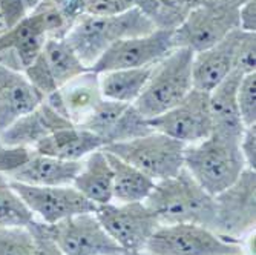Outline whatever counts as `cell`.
Returning <instances> with one entry per match:
<instances>
[{
  "instance_id": "obj_26",
  "label": "cell",
  "mask_w": 256,
  "mask_h": 255,
  "mask_svg": "<svg viewBox=\"0 0 256 255\" xmlns=\"http://www.w3.org/2000/svg\"><path fill=\"white\" fill-rule=\"evenodd\" d=\"M204 0H135V8L158 31L174 33Z\"/></svg>"
},
{
  "instance_id": "obj_17",
  "label": "cell",
  "mask_w": 256,
  "mask_h": 255,
  "mask_svg": "<svg viewBox=\"0 0 256 255\" xmlns=\"http://www.w3.org/2000/svg\"><path fill=\"white\" fill-rule=\"evenodd\" d=\"M43 99L22 71L0 66V132L34 111Z\"/></svg>"
},
{
  "instance_id": "obj_5",
  "label": "cell",
  "mask_w": 256,
  "mask_h": 255,
  "mask_svg": "<svg viewBox=\"0 0 256 255\" xmlns=\"http://www.w3.org/2000/svg\"><path fill=\"white\" fill-rule=\"evenodd\" d=\"M103 149L142 171L155 183L175 177L184 168L186 146L156 131Z\"/></svg>"
},
{
  "instance_id": "obj_32",
  "label": "cell",
  "mask_w": 256,
  "mask_h": 255,
  "mask_svg": "<svg viewBox=\"0 0 256 255\" xmlns=\"http://www.w3.org/2000/svg\"><path fill=\"white\" fill-rule=\"evenodd\" d=\"M26 227L32 237L31 255H64L57 241L54 240L48 224L34 218Z\"/></svg>"
},
{
  "instance_id": "obj_4",
  "label": "cell",
  "mask_w": 256,
  "mask_h": 255,
  "mask_svg": "<svg viewBox=\"0 0 256 255\" xmlns=\"http://www.w3.org/2000/svg\"><path fill=\"white\" fill-rule=\"evenodd\" d=\"M194 53L186 48H175L164 59L152 66L149 80L134 106L150 120L168 112L194 89L192 79Z\"/></svg>"
},
{
  "instance_id": "obj_27",
  "label": "cell",
  "mask_w": 256,
  "mask_h": 255,
  "mask_svg": "<svg viewBox=\"0 0 256 255\" xmlns=\"http://www.w3.org/2000/svg\"><path fill=\"white\" fill-rule=\"evenodd\" d=\"M40 56L58 89L69 80L88 71L66 39H48Z\"/></svg>"
},
{
  "instance_id": "obj_35",
  "label": "cell",
  "mask_w": 256,
  "mask_h": 255,
  "mask_svg": "<svg viewBox=\"0 0 256 255\" xmlns=\"http://www.w3.org/2000/svg\"><path fill=\"white\" fill-rule=\"evenodd\" d=\"M34 149L23 146H0V174L10 177L32 157Z\"/></svg>"
},
{
  "instance_id": "obj_8",
  "label": "cell",
  "mask_w": 256,
  "mask_h": 255,
  "mask_svg": "<svg viewBox=\"0 0 256 255\" xmlns=\"http://www.w3.org/2000/svg\"><path fill=\"white\" fill-rule=\"evenodd\" d=\"M214 230L232 241L241 243L254 232L256 224V172L244 169L240 178L215 197Z\"/></svg>"
},
{
  "instance_id": "obj_40",
  "label": "cell",
  "mask_w": 256,
  "mask_h": 255,
  "mask_svg": "<svg viewBox=\"0 0 256 255\" xmlns=\"http://www.w3.org/2000/svg\"><path fill=\"white\" fill-rule=\"evenodd\" d=\"M40 2H50V0H40Z\"/></svg>"
},
{
  "instance_id": "obj_20",
  "label": "cell",
  "mask_w": 256,
  "mask_h": 255,
  "mask_svg": "<svg viewBox=\"0 0 256 255\" xmlns=\"http://www.w3.org/2000/svg\"><path fill=\"white\" fill-rule=\"evenodd\" d=\"M57 94L66 119L74 126L83 125L103 100L98 74L90 69L69 80L57 89Z\"/></svg>"
},
{
  "instance_id": "obj_2",
  "label": "cell",
  "mask_w": 256,
  "mask_h": 255,
  "mask_svg": "<svg viewBox=\"0 0 256 255\" xmlns=\"http://www.w3.org/2000/svg\"><path fill=\"white\" fill-rule=\"evenodd\" d=\"M152 31L155 28L150 22L136 8H132L117 16H82L64 39L82 63L90 69L112 45Z\"/></svg>"
},
{
  "instance_id": "obj_22",
  "label": "cell",
  "mask_w": 256,
  "mask_h": 255,
  "mask_svg": "<svg viewBox=\"0 0 256 255\" xmlns=\"http://www.w3.org/2000/svg\"><path fill=\"white\" fill-rule=\"evenodd\" d=\"M32 149L36 154L42 155L66 161H82L90 152L103 149V142L88 129L80 126H69L44 137Z\"/></svg>"
},
{
  "instance_id": "obj_13",
  "label": "cell",
  "mask_w": 256,
  "mask_h": 255,
  "mask_svg": "<svg viewBox=\"0 0 256 255\" xmlns=\"http://www.w3.org/2000/svg\"><path fill=\"white\" fill-rule=\"evenodd\" d=\"M48 226L64 255H124L94 212L80 214Z\"/></svg>"
},
{
  "instance_id": "obj_34",
  "label": "cell",
  "mask_w": 256,
  "mask_h": 255,
  "mask_svg": "<svg viewBox=\"0 0 256 255\" xmlns=\"http://www.w3.org/2000/svg\"><path fill=\"white\" fill-rule=\"evenodd\" d=\"M83 16H117L135 8V0H78Z\"/></svg>"
},
{
  "instance_id": "obj_6",
  "label": "cell",
  "mask_w": 256,
  "mask_h": 255,
  "mask_svg": "<svg viewBox=\"0 0 256 255\" xmlns=\"http://www.w3.org/2000/svg\"><path fill=\"white\" fill-rule=\"evenodd\" d=\"M144 252L148 255H244V246L206 226L180 223L158 226Z\"/></svg>"
},
{
  "instance_id": "obj_38",
  "label": "cell",
  "mask_w": 256,
  "mask_h": 255,
  "mask_svg": "<svg viewBox=\"0 0 256 255\" xmlns=\"http://www.w3.org/2000/svg\"><path fill=\"white\" fill-rule=\"evenodd\" d=\"M221 2H224L226 5L235 8V10H240L242 5H246L247 2H250V0H221Z\"/></svg>"
},
{
  "instance_id": "obj_15",
  "label": "cell",
  "mask_w": 256,
  "mask_h": 255,
  "mask_svg": "<svg viewBox=\"0 0 256 255\" xmlns=\"http://www.w3.org/2000/svg\"><path fill=\"white\" fill-rule=\"evenodd\" d=\"M242 31L235 30L226 39L201 53L194 54V89L210 92L235 71V56Z\"/></svg>"
},
{
  "instance_id": "obj_33",
  "label": "cell",
  "mask_w": 256,
  "mask_h": 255,
  "mask_svg": "<svg viewBox=\"0 0 256 255\" xmlns=\"http://www.w3.org/2000/svg\"><path fill=\"white\" fill-rule=\"evenodd\" d=\"M235 71L241 76L256 73V33L242 31L235 56Z\"/></svg>"
},
{
  "instance_id": "obj_3",
  "label": "cell",
  "mask_w": 256,
  "mask_h": 255,
  "mask_svg": "<svg viewBox=\"0 0 256 255\" xmlns=\"http://www.w3.org/2000/svg\"><path fill=\"white\" fill-rule=\"evenodd\" d=\"M184 169L206 192L215 197L232 186L247 168L236 142L210 134L186 146Z\"/></svg>"
},
{
  "instance_id": "obj_21",
  "label": "cell",
  "mask_w": 256,
  "mask_h": 255,
  "mask_svg": "<svg viewBox=\"0 0 256 255\" xmlns=\"http://www.w3.org/2000/svg\"><path fill=\"white\" fill-rule=\"evenodd\" d=\"M80 168L82 161H66L34 152L26 163L8 178L31 186H68L72 184Z\"/></svg>"
},
{
  "instance_id": "obj_18",
  "label": "cell",
  "mask_w": 256,
  "mask_h": 255,
  "mask_svg": "<svg viewBox=\"0 0 256 255\" xmlns=\"http://www.w3.org/2000/svg\"><path fill=\"white\" fill-rule=\"evenodd\" d=\"M241 74L234 71L215 89L208 92V109L212 117V134L240 143L246 129L236 103V89Z\"/></svg>"
},
{
  "instance_id": "obj_7",
  "label": "cell",
  "mask_w": 256,
  "mask_h": 255,
  "mask_svg": "<svg viewBox=\"0 0 256 255\" xmlns=\"http://www.w3.org/2000/svg\"><path fill=\"white\" fill-rule=\"evenodd\" d=\"M240 30L238 10L221 0H204L172 33L175 48L201 53Z\"/></svg>"
},
{
  "instance_id": "obj_31",
  "label": "cell",
  "mask_w": 256,
  "mask_h": 255,
  "mask_svg": "<svg viewBox=\"0 0 256 255\" xmlns=\"http://www.w3.org/2000/svg\"><path fill=\"white\" fill-rule=\"evenodd\" d=\"M38 4L40 0H0V37L30 16Z\"/></svg>"
},
{
  "instance_id": "obj_10",
  "label": "cell",
  "mask_w": 256,
  "mask_h": 255,
  "mask_svg": "<svg viewBox=\"0 0 256 255\" xmlns=\"http://www.w3.org/2000/svg\"><path fill=\"white\" fill-rule=\"evenodd\" d=\"M11 181V180H10ZM12 188L26 204L36 220L56 224L86 212H96V204L84 198L72 184L68 186H31L11 181Z\"/></svg>"
},
{
  "instance_id": "obj_29",
  "label": "cell",
  "mask_w": 256,
  "mask_h": 255,
  "mask_svg": "<svg viewBox=\"0 0 256 255\" xmlns=\"http://www.w3.org/2000/svg\"><path fill=\"white\" fill-rule=\"evenodd\" d=\"M32 237L28 227L0 226V255H31Z\"/></svg>"
},
{
  "instance_id": "obj_12",
  "label": "cell",
  "mask_w": 256,
  "mask_h": 255,
  "mask_svg": "<svg viewBox=\"0 0 256 255\" xmlns=\"http://www.w3.org/2000/svg\"><path fill=\"white\" fill-rule=\"evenodd\" d=\"M174 50L172 33L155 30L149 34L123 39L112 45L90 68V71L102 74L115 69L149 68L156 65Z\"/></svg>"
},
{
  "instance_id": "obj_1",
  "label": "cell",
  "mask_w": 256,
  "mask_h": 255,
  "mask_svg": "<svg viewBox=\"0 0 256 255\" xmlns=\"http://www.w3.org/2000/svg\"><path fill=\"white\" fill-rule=\"evenodd\" d=\"M144 204L155 214L160 226L192 223L214 230L215 198L184 168L172 178L156 181Z\"/></svg>"
},
{
  "instance_id": "obj_39",
  "label": "cell",
  "mask_w": 256,
  "mask_h": 255,
  "mask_svg": "<svg viewBox=\"0 0 256 255\" xmlns=\"http://www.w3.org/2000/svg\"><path fill=\"white\" fill-rule=\"evenodd\" d=\"M124 255H148L146 252H138V253H124Z\"/></svg>"
},
{
  "instance_id": "obj_14",
  "label": "cell",
  "mask_w": 256,
  "mask_h": 255,
  "mask_svg": "<svg viewBox=\"0 0 256 255\" xmlns=\"http://www.w3.org/2000/svg\"><path fill=\"white\" fill-rule=\"evenodd\" d=\"M80 128L96 134L103 148L114 143H124L150 134L154 129L149 120L136 111L134 105L103 99Z\"/></svg>"
},
{
  "instance_id": "obj_25",
  "label": "cell",
  "mask_w": 256,
  "mask_h": 255,
  "mask_svg": "<svg viewBox=\"0 0 256 255\" xmlns=\"http://www.w3.org/2000/svg\"><path fill=\"white\" fill-rule=\"evenodd\" d=\"M152 66L136 69H115L98 74L100 91L106 100L134 105L149 80Z\"/></svg>"
},
{
  "instance_id": "obj_36",
  "label": "cell",
  "mask_w": 256,
  "mask_h": 255,
  "mask_svg": "<svg viewBox=\"0 0 256 255\" xmlns=\"http://www.w3.org/2000/svg\"><path fill=\"white\" fill-rule=\"evenodd\" d=\"M238 146H240L241 155L244 158L246 168L254 171V168H256V125L246 126Z\"/></svg>"
},
{
  "instance_id": "obj_9",
  "label": "cell",
  "mask_w": 256,
  "mask_h": 255,
  "mask_svg": "<svg viewBox=\"0 0 256 255\" xmlns=\"http://www.w3.org/2000/svg\"><path fill=\"white\" fill-rule=\"evenodd\" d=\"M96 217L108 235L124 253L144 252L152 234L160 226L155 214L140 203H108L96 207Z\"/></svg>"
},
{
  "instance_id": "obj_16",
  "label": "cell",
  "mask_w": 256,
  "mask_h": 255,
  "mask_svg": "<svg viewBox=\"0 0 256 255\" xmlns=\"http://www.w3.org/2000/svg\"><path fill=\"white\" fill-rule=\"evenodd\" d=\"M69 126L74 125L43 100L34 111L23 115L0 132V142L5 146H23L32 149L44 137Z\"/></svg>"
},
{
  "instance_id": "obj_30",
  "label": "cell",
  "mask_w": 256,
  "mask_h": 255,
  "mask_svg": "<svg viewBox=\"0 0 256 255\" xmlns=\"http://www.w3.org/2000/svg\"><path fill=\"white\" fill-rule=\"evenodd\" d=\"M236 103L244 126L256 125V73L241 77L236 89Z\"/></svg>"
},
{
  "instance_id": "obj_11",
  "label": "cell",
  "mask_w": 256,
  "mask_h": 255,
  "mask_svg": "<svg viewBox=\"0 0 256 255\" xmlns=\"http://www.w3.org/2000/svg\"><path fill=\"white\" fill-rule=\"evenodd\" d=\"M154 131L164 134L184 146L198 143L212 134L208 94L192 89L189 96L168 112L149 120Z\"/></svg>"
},
{
  "instance_id": "obj_37",
  "label": "cell",
  "mask_w": 256,
  "mask_h": 255,
  "mask_svg": "<svg viewBox=\"0 0 256 255\" xmlns=\"http://www.w3.org/2000/svg\"><path fill=\"white\" fill-rule=\"evenodd\" d=\"M240 30L246 33H256V0H250L238 10Z\"/></svg>"
},
{
  "instance_id": "obj_28",
  "label": "cell",
  "mask_w": 256,
  "mask_h": 255,
  "mask_svg": "<svg viewBox=\"0 0 256 255\" xmlns=\"http://www.w3.org/2000/svg\"><path fill=\"white\" fill-rule=\"evenodd\" d=\"M34 220V215L22 201L10 178L0 174V226L26 227Z\"/></svg>"
},
{
  "instance_id": "obj_24",
  "label": "cell",
  "mask_w": 256,
  "mask_h": 255,
  "mask_svg": "<svg viewBox=\"0 0 256 255\" xmlns=\"http://www.w3.org/2000/svg\"><path fill=\"white\" fill-rule=\"evenodd\" d=\"M104 151V149H103ZM106 152V151H104ZM112 166L114 183H112V201L114 203H140L144 201L152 192L155 181L138 171L122 158L106 152Z\"/></svg>"
},
{
  "instance_id": "obj_19",
  "label": "cell",
  "mask_w": 256,
  "mask_h": 255,
  "mask_svg": "<svg viewBox=\"0 0 256 255\" xmlns=\"http://www.w3.org/2000/svg\"><path fill=\"white\" fill-rule=\"evenodd\" d=\"M48 39L50 36L44 14L37 5L30 16L22 19L17 25L10 28L0 37V48L11 51L25 71L43 51V46Z\"/></svg>"
},
{
  "instance_id": "obj_23",
  "label": "cell",
  "mask_w": 256,
  "mask_h": 255,
  "mask_svg": "<svg viewBox=\"0 0 256 255\" xmlns=\"http://www.w3.org/2000/svg\"><path fill=\"white\" fill-rule=\"evenodd\" d=\"M114 172L103 149L90 152L82 160V168L72 186L96 206L112 203Z\"/></svg>"
}]
</instances>
